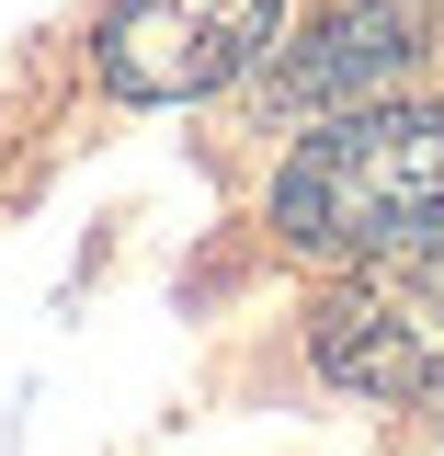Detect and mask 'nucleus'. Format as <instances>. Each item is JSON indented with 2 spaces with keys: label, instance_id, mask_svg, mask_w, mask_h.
<instances>
[{
  "label": "nucleus",
  "instance_id": "1",
  "mask_svg": "<svg viewBox=\"0 0 444 456\" xmlns=\"http://www.w3.org/2000/svg\"><path fill=\"white\" fill-rule=\"evenodd\" d=\"M262 228L308 263H376L444 240V103H365L285 149Z\"/></svg>",
  "mask_w": 444,
  "mask_h": 456
},
{
  "label": "nucleus",
  "instance_id": "2",
  "mask_svg": "<svg viewBox=\"0 0 444 456\" xmlns=\"http://www.w3.org/2000/svg\"><path fill=\"white\" fill-rule=\"evenodd\" d=\"M285 35V0H103L92 69L114 103H217L262 80Z\"/></svg>",
  "mask_w": 444,
  "mask_h": 456
},
{
  "label": "nucleus",
  "instance_id": "3",
  "mask_svg": "<svg viewBox=\"0 0 444 456\" xmlns=\"http://www.w3.org/2000/svg\"><path fill=\"white\" fill-rule=\"evenodd\" d=\"M319 377L353 399H433L444 388V240L422 251H376L319 297Z\"/></svg>",
  "mask_w": 444,
  "mask_h": 456
},
{
  "label": "nucleus",
  "instance_id": "4",
  "mask_svg": "<svg viewBox=\"0 0 444 456\" xmlns=\"http://www.w3.org/2000/svg\"><path fill=\"white\" fill-rule=\"evenodd\" d=\"M422 57V0H331L296 46L262 57V114L274 126H331V114L388 103V80Z\"/></svg>",
  "mask_w": 444,
  "mask_h": 456
}]
</instances>
